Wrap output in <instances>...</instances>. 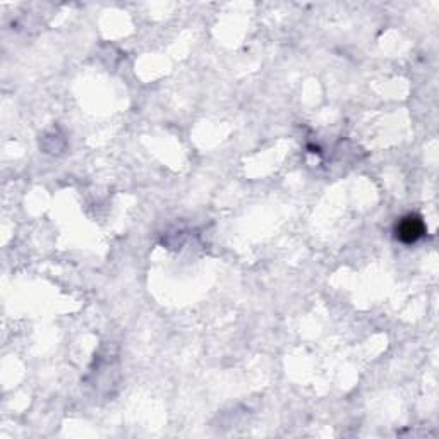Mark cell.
Listing matches in <instances>:
<instances>
[{
  "label": "cell",
  "instance_id": "6da1fadb",
  "mask_svg": "<svg viewBox=\"0 0 439 439\" xmlns=\"http://www.w3.org/2000/svg\"><path fill=\"white\" fill-rule=\"evenodd\" d=\"M424 222L415 215H409V217L402 218V222L397 225V237L405 244H412L424 235Z\"/></svg>",
  "mask_w": 439,
  "mask_h": 439
}]
</instances>
